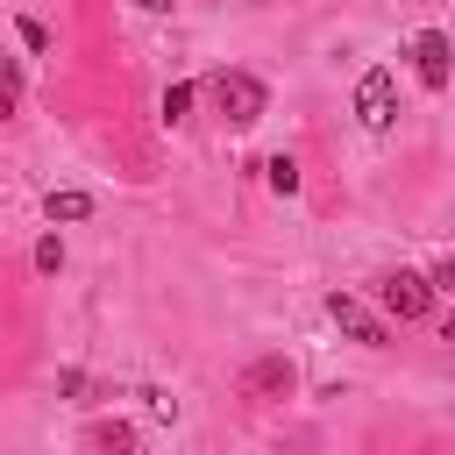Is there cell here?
I'll list each match as a JSON object with an SVG mask.
<instances>
[{
  "mask_svg": "<svg viewBox=\"0 0 455 455\" xmlns=\"http://www.w3.org/2000/svg\"><path fill=\"white\" fill-rule=\"evenodd\" d=\"M327 320H334L348 341H363V348H384V341H391V327H384L363 299H348V291H334V299H327Z\"/></svg>",
  "mask_w": 455,
  "mask_h": 455,
  "instance_id": "cell-4",
  "label": "cell"
},
{
  "mask_svg": "<svg viewBox=\"0 0 455 455\" xmlns=\"http://www.w3.org/2000/svg\"><path fill=\"white\" fill-rule=\"evenodd\" d=\"M92 448H107V455H135V434H128L121 419H100V427H92Z\"/></svg>",
  "mask_w": 455,
  "mask_h": 455,
  "instance_id": "cell-9",
  "label": "cell"
},
{
  "mask_svg": "<svg viewBox=\"0 0 455 455\" xmlns=\"http://www.w3.org/2000/svg\"><path fill=\"white\" fill-rule=\"evenodd\" d=\"M355 121L370 135H391V121H398V78L391 71H363L355 78Z\"/></svg>",
  "mask_w": 455,
  "mask_h": 455,
  "instance_id": "cell-2",
  "label": "cell"
},
{
  "mask_svg": "<svg viewBox=\"0 0 455 455\" xmlns=\"http://www.w3.org/2000/svg\"><path fill=\"white\" fill-rule=\"evenodd\" d=\"M135 7H142V14H171L178 0H135Z\"/></svg>",
  "mask_w": 455,
  "mask_h": 455,
  "instance_id": "cell-13",
  "label": "cell"
},
{
  "mask_svg": "<svg viewBox=\"0 0 455 455\" xmlns=\"http://www.w3.org/2000/svg\"><path fill=\"white\" fill-rule=\"evenodd\" d=\"M377 306H384L391 320H427V313H434V277H419V270H391V277L377 284Z\"/></svg>",
  "mask_w": 455,
  "mask_h": 455,
  "instance_id": "cell-3",
  "label": "cell"
},
{
  "mask_svg": "<svg viewBox=\"0 0 455 455\" xmlns=\"http://www.w3.org/2000/svg\"><path fill=\"white\" fill-rule=\"evenodd\" d=\"M448 57H455V50H448L441 28H419V36H412V71H419V85L441 92V85H448Z\"/></svg>",
  "mask_w": 455,
  "mask_h": 455,
  "instance_id": "cell-6",
  "label": "cell"
},
{
  "mask_svg": "<svg viewBox=\"0 0 455 455\" xmlns=\"http://www.w3.org/2000/svg\"><path fill=\"white\" fill-rule=\"evenodd\" d=\"M36 270H43V277H57V270H64V242H57V235H43V242H36Z\"/></svg>",
  "mask_w": 455,
  "mask_h": 455,
  "instance_id": "cell-10",
  "label": "cell"
},
{
  "mask_svg": "<svg viewBox=\"0 0 455 455\" xmlns=\"http://www.w3.org/2000/svg\"><path fill=\"white\" fill-rule=\"evenodd\" d=\"M185 114H192V85H185V78H178V85H171V92H164V121H185Z\"/></svg>",
  "mask_w": 455,
  "mask_h": 455,
  "instance_id": "cell-11",
  "label": "cell"
},
{
  "mask_svg": "<svg viewBox=\"0 0 455 455\" xmlns=\"http://www.w3.org/2000/svg\"><path fill=\"white\" fill-rule=\"evenodd\" d=\"M213 100H220V114H228L235 128L263 121V107H270V92H263L256 71H220V78H213Z\"/></svg>",
  "mask_w": 455,
  "mask_h": 455,
  "instance_id": "cell-1",
  "label": "cell"
},
{
  "mask_svg": "<svg viewBox=\"0 0 455 455\" xmlns=\"http://www.w3.org/2000/svg\"><path fill=\"white\" fill-rule=\"evenodd\" d=\"M263 178H270V192H277V199H291V192H299V164H291L284 149H277V156L263 164Z\"/></svg>",
  "mask_w": 455,
  "mask_h": 455,
  "instance_id": "cell-8",
  "label": "cell"
},
{
  "mask_svg": "<svg viewBox=\"0 0 455 455\" xmlns=\"http://www.w3.org/2000/svg\"><path fill=\"white\" fill-rule=\"evenodd\" d=\"M43 213H50V220H85V213H92V192L64 185V192H50V199H43Z\"/></svg>",
  "mask_w": 455,
  "mask_h": 455,
  "instance_id": "cell-7",
  "label": "cell"
},
{
  "mask_svg": "<svg viewBox=\"0 0 455 455\" xmlns=\"http://www.w3.org/2000/svg\"><path fill=\"white\" fill-rule=\"evenodd\" d=\"M242 391H249V398H291V391H299L291 355H256V363L242 370Z\"/></svg>",
  "mask_w": 455,
  "mask_h": 455,
  "instance_id": "cell-5",
  "label": "cell"
},
{
  "mask_svg": "<svg viewBox=\"0 0 455 455\" xmlns=\"http://www.w3.org/2000/svg\"><path fill=\"white\" fill-rule=\"evenodd\" d=\"M14 28H21V43H28V50H50V28H43V21H36V14H21V21H14Z\"/></svg>",
  "mask_w": 455,
  "mask_h": 455,
  "instance_id": "cell-12",
  "label": "cell"
}]
</instances>
